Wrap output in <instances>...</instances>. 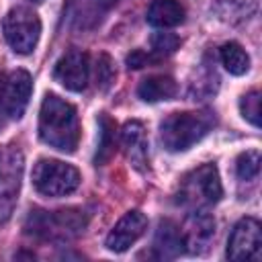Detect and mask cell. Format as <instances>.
I'll list each match as a JSON object with an SVG mask.
<instances>
[{"label": "cell", "mask_w": 262, "mask_h": 262, "mask_svg": "<svg viewBox=\"0 0 262 262\" xmlns=\"http://www.w3.org/2000/svg\"><path fill=\"white\" fill-rule=\"evenodd\" d=\"M149 43H151L149 53L154 55V59L168 57V55H172V53L180 47V39H178L174 33H166V31H162V33H154Z\"/></svg>", "instance_id": "cell-19"}, {"label": "cell", "mask_w": 262, "mask_h": 262, "mask_svg": "<svg viewBox=\"0 0 262 262\" xmlns=\"http://www.w3.org/2000/svg\"><path fill=\"white\" fill-rule=\"evenodd\" d=\"M121 145H123L127 160L137 170H143L147 164V135H145L143 123H139V121L125 123V127L121 131Z\"/></svg>", "instance_id": "cell-12"}, {"label": "cell", "mask_w": 262, "mask_h": 262, "mask_svg": "<svg viewBox=\"0 0 262 262\" xmlns=\"http://www.w3.org/2000/svg\"><path fill=\"white\" fill-rule=\"evenodd\" d=\"M86 221L82 211L76 209H61L55 213H45V211H35L27 219V229L35 235H74L84 229Z\"/></svg>", "instance_id": "cell-6"}, {"label": "cell", "mask_w": 262, "mask_h": 262, "mask_svg": "<svg viewBox=\"0 0 262 262\" xmlns=\"http://www.w3.org/2000/svg\"><path fill=\"white\" fill-rule=\"evenodd\" d=\"M39 135L57 151H74L80 141V121L76 106L57 94H45L39 111Z\"/></svg>", "instance_id": "cell-1"}, {"label": "cell", "mask_w": 262, "mask_h": 262, "mask_svg": "<svg viewBox=\"0 0 262 262\" xmlns=\"http://www.w3.org/2000/svg\"><path fill=\"white\" fill-rule=\"evenodd\" d=\"M2 80H0V117H2ZM0 125H2V119H0Z\"/></svg>", "instance_id": "cell-23"}, {"label": "cell", "mask_w": 262, "mask_h": 262, "mask_svg": "<svg viewBox=\"0 0 262 262\" xmlns=\"http://www.w3.org/2000/svg\"><path fill=\"white\" fill-rule=\"evenodd\" d=\"M147 229V217L141 211H127L106 235V248L111 252H127Z\"/></svg>", "instance_id": "cell-10"}, {"label": "cell", "mask_w": 262, "mask_h": 262, "mask_svg": "<svg viewBox=\"0 0 262 262\" xmlns=\"http://www.w3.org/2000/svg\"><path fill=\"white\" fill-rule=\"evenodd\" d=\"M180 231H182L184 248L190 254H201L209 248L215 235V219L205 209H194L188 215L184 227H180Z\"/></svg>", "instance_id": "cell-11"}, {"label": "cell", "mask_w": 262, "mask_h": 262, "mask_svg": "<svg viewBox=\"0 0 262 262\" xmlns=\"http://www.w3.org/2000/svg\"><path fill=\"white\" fill-rule=\"evenodd\" d=\"M239 113L248 123L260 127V90H250L239 98Z\"/></svg>", "instance_id": "cell-20"}, {"label": "cell", "mask_w": 262, "mask_h": 262, "mask_svg": "<svg viewBox=\"0 0 262 262\" xmlns=\"http://www.w3.org/2000/svg\"><path fill=\"white\" fill-rule=\"evenodd\" d=\"M2 31L6 43L12 47L14 53L29 55L39 43L41 37V20L37 12L27 6L10 8L2 20Z\"/></svg>", "instance_id": "cell-4"}, {"label": "cell", "mask_w": 262, "mask_h": 262, "mask_svg": "<svg viewBox=\"0 0 262 262\" xmlns=\"http://www.w3.org/2000/svg\"><path fill=\"white\" fill-rule=\"evenodd\" d=\"M115 131H117L115 121L106 113H102L98 117V145H96V156H94V162L98 166L106 164L115 151Z\"/></svg>", "instance_id": "cell-16"}, {"label": "cell", "mask_w": 262, "mask_h": 262, "mask_svg": "<svg viewBox=\"0 0 262 262\" xmlns=\"http://www.w3.org/2000/svg\"><path fill=\"white\" fill-rule=\"evenodd\" d=\"M55 80L72 90V92H80L86 88L88 78H90V61H88V53H84L82 49H70L66 51L57 63H55V72H53Z\"/></svg>", "instance_id": "cell-9"}, {"label": "cell", "mask_w": 262, "mask_h": 262, "mask_svg": "<svg viewBox=\"0 0 262 262\" xmlns=\"http://www.w3.org/2000/svg\"><path fill=\"white\" fill-rule=\"evenodd\" d=\"M149 61H154V55L147 53V51H143V49H135V51H131L127 55V66L133 68V70H139V68L147 66Z\"/></svg>", "instance_id": "cell-22"}, {"label": "cell", "mask_w": 262, "mask_h": 262, "mask_svg": "<svg viewBox=\"0 0 262 262\" xmlns=\"http://www.w3.org/2000/svg\"><path fill=\"white\" fill-rule=\"evenodd\" d=\"M221 194H223V188H221V180L215 164H203L182 180L178 199L186 207L205 209L207 205L217 203Z\"/></svg>", "instance_id": "cell-5"}, {"label": "cell", "mask_w": 262, "mask_h": 262, "mask_svg": "<svg viewBox=\"0 0 262 262\" xmlns=\"http://www.w3.org/2000/svg\"><path fill=\"white\" fill-rule=\"evenodd\" d=\"M260 172V151L248 149L237 156L235 160V174L239 180H254Z\"/></svg>", "instance_id": "cell-18"}, {"label": "cell", "mask_w": 262, "mask_h": 262, "mask_svg": "<svg viewBox=\"0 0 262 262\" xmlns=\"http://www.w3.org/2000/svg\"><path fill=\"white\" fill-rule=\"evenodd\" d=\"M154 248L160 258H176L184 250L180 227L168 219L160 221V227H158L156 239H154Z\"/></svg>", "instance_id": "cell-14"}, {"label": "cell", "mask_w": 262, "mask_h": 262, "mask_svg": "<svg viewBox=\"0 0 262 262\" xmlns=\"http://www.w3.org/2000/svg\"><path fill=\"white\" fill-rule=\"evenodd\" d=\"M115 82V66L106 53H100L96 59V84L100 90H108Z\"/></svg>", "instance_id": "cell-21"}, {"label": "cell", "mask_w": 262, "mask_h": 262, "mask_svg": "<svg viewBox=\"0 0 262 262\" xmlns=\"http://www.w3.org/2000/svg\"><path fill=\"white\" fill-rule=\"evenodd\" d=\"M219 57H221V63L225 66V70L233 76H244L250 70V57H248L246 49L235 41L223 43Z\"/></svg>", "instance_id": "cell-17"}, {"label": "cell", "mask_w": 262, "mask_h": 262, "mask_svg": "<svg viewBox=\"0 0 262 262\" xmlns=\"http://www.w3.org/2000/svg\"><path fill=\"white\" fill-rule=\"evenodd\" d=\"M33 186L45 196H66L80 186V172L61 160L41 158L33 166Z\"/></svg>", "instance_id": "cell-3"}, {"label": "cell", "mask_w": 262, "mask_h": 262, "mask_svg": "<svg viewBox=\"0 0 262 262\" xmlns=\"http://www.w3.org/2000/svg\"><path fill=\"white\" fill-rule=\"evenodd\" d=\"M262 254V227L258 223V219L254 217H244L239 219L233 229L231 235L227 239V258L235 260V262H250V260H258Z\"/></svg>", "instance_id": "cell-7"}, {"label": "cell", "mask_w": 262, "mask_h": 262, "mask_svg": "<svg viewBox=\"0 0 262 262\" xmlns=\"http://www.w3.org/2000/svg\"><path fill=\"white\" fill-rule=\"evenodd\" d=\"M33 80L27 70H14L2 80V113L8 119H20L27 111Z\"/></svg>", "instance_id": "cell-8"}, {"label": "cell", "mask_w": 262, "mask_h": 262, "mask_svg": "<svg viewBox=\"0 0 262 262\" xmlns=\"http://www.w3.org/2000/svg\"><path fill=\"white\" fill-rule=\"evenodd\" d=\"M176 94V82L170 76H147L141 80L137 86V96L145 102H160V100H170Z\"/></svg>", "instance_id": "cell-15"}, {"label": "cell", "mask_w": 262, "mask_h": 262, "mask_svg": "<svg viewBox=\"0 0 262 262\" xmlns=\"http://www.w3.org/2000/svg\"><path fill=\"white\" fill-rule=\"evenodd\" d=\"M215 125L209 111H184L168 115L160 125V139L168 151H184L199 143Z\"/></svg>", "instance_id": "cell-2"}, {"label": "cell", "mask_w": 262, "mask_h": 262, "mask_svg": "<svg viewBox=\"0 0 262 262\" xmlns=\"http://www.w3.org/2000/svg\"><path fill=\"white\" fill-rule=\"evenodd\" d=\"M184 20V6L178 0H154L147 8V23L158 29H170Z\"/></svg>", "instance_id": "cell-13"}]
</instances>
